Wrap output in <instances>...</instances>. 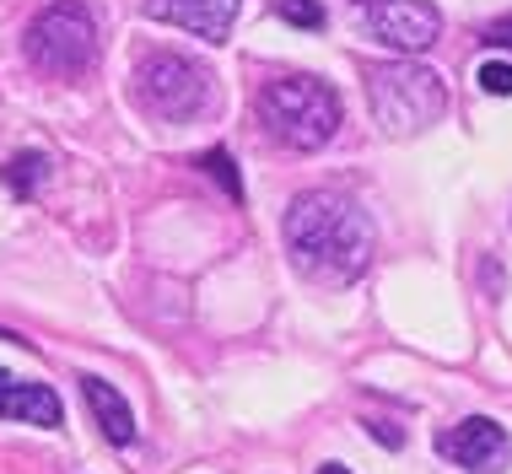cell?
Wrapping results in <instances>:
<instances>
[{
	"instance_id": "cell-1",
	"label": "cell",
	"mask_w": 512,
	"mask_h": 474,
	"mask_svg": "<svg viewBox=\"0 0 512 474\" xmlns=\"http://www.w3.org/2000/svg\"><path fill=\"white\" fill-rule=\"evenodd\" d=\"M286 248L318 281H356L372 264V221L335 189L297 194L286 211Z\"/></svg>"
},
{
	"instance_id": "cell-2",
	"label": "cell",
	"mask_w": 512,
	"mask_h": 474,
	"mask_svg": "<svg viewBox=\"0 0 512 474\" xmlns=\"http://www.w3.org/2000/svg\"><path fill=\"white\" fill-rule=\"evenodd\" d=\"M259 124L286 151H318L340 130V97L318 76H281L259 92Z\"/></svg>"
},
{
	"instance_id": "cell-3",
	"label": "cell",
	"mask_w": 512,
	"mask_h": 474,
	"mask_svg": "<svg viewBox=\"0 0 512 474\" xmlns=\"http://www.w3.org/2000/svg\"><path fill=\"white\" fill-rule=\"evenodd\" d=\"M22 49H27V65L38 76L76 81L98 65V17L81 0H54V6H44L33 17Z\"/></svg>"
},
{
	"instance_id": "cell-4",
	"label": "cell",
	"mask_w": 512,
	"mask_h": 474,
	"mask_svg": "<svg viewBox=\"0 0 512 474\" xmlns=\"http://www.w3.org/2000/svg\"><path fill=\"white\" fill-rule=\"evenodd\" d=\"M367 103H372V119L389 135H415L442 114L448 92H442L437 71H426V65H372Z\"/></svg>"
},
{
	"instance_id": "cell-5",
	"label": "cell",
	"mask_w": 512,
	"mask_h": 474,
	"mask_svg": "<svg viewBox=\"0 0 512 474\" xmlns=\"http://www.w3.org/2000/svg\"><path fill=\"white\" fill-rule=\"evenodd\" d=\"M135 97H141L157 119L184 124L205 108L211 76H205V65H195L189 54H146V60L135 65Z\"/></svg>"
},
{
	"instance_id": "cell-6",
	"label": "cell",
	"mask_w": 512,
	"mask_h": 474,
	"mask_svg": "<svg viewBox=\"0 0 512 474\" xmlns=\"http://www.w3.org/2000/svg\"><path fill=\"white\" fill-rule=\"evenodd\" d=\"M362 6L367 27L383 38L389 49H405V54H421L437 44L442 33V17L437 6H426V0H356Z\"/></svg>"
},
{
	"instance_id": "cell-7",
	"label": "cell",
	"mask_w": 512,
	"mask_h": 474,
	"mask_svg": "<svg viewBox=\"0 0 512 474\" xmlns=\"http://www.w3.org/2000/svg\"><path fill=\"white\" fill-rule=\"evenodd\" d=\"M437 453L453 458V464H464V469H475V474H491L512 458V437L496 421H486V415H469V421H459L453 431H442Z\"/></svg>"
},
{
	"instance_id": "cell-8",
	"label": "cell",
	"mask_w": 512,
	"mask_h": 474,
	"mask_svg": "<svg viewBox=\"0 0 512 474\" xmlns=\"http://www.w3.org/2000/svg\"><path fill=\"white\" fill-rule=\"evenodd\" d=\"M238 6L243 0H146V17L221 44V38L232 33V22H238Z\"/></svg>"
},
{
	"instance_id": "cell-9",
	"label": "cell",
	"mask_w": 512,
	"mask_h": 474,
	"mask_svg": "<svg viewBox=\"0 0 512 474\" xmlns=\"http://www.w3.org/2000/svg\"><path fill=\"white\" fill-rule=\"evenodd\" d=\"M0 415L6 421H27V426H60L65 404L49 383H17L0 372Z\"/></svg>"
},
{
	"instance_id": "cell-10",
	"label": "cell",
	"mask_w": 512,
	"mask_h": 474,
	"mask_svg": "<svg viewBox=\"0 0 512 474\" xmlns=\"http://www.w3.org/2000/svg\"><path fill=\"white\" fill-rule=\"evenodd\" d=\"M81 399H87V410H92V426L103 431L108 442H114V448H130L135 442V410L130 404H124V394L108 378H81Z\"/></svg>"
},
{
	"instance_id": "cell-11",
	"label": "cell",
	"mask_w": 512,
	"mask_h": 474,
	"mask_svg": "<svg viewBox=\"0 0 512 474\" xmlns=\"http://www.w3.org/2000/svg\"><path fill=\"white\" fill-rule=\"evenodd\" d=\"M38 178H49V157H38V151H22V157L6 167V189L17 194V200H27V194H33Z\"/></svg>"
},
{
	"instance_id": "cell-12",
	"label": "cell",
	"mask_w": 512,
	"mask_h": 474,
	"mask_svg": "<svg viewBox=\"0 0 512 474\" xmlns=\"http://www.w3.org/2000/svg\"><path fill=\"white\" fill-rule=\"evenodd\" d=\"M275 17L281 22H292V27H308V33H318V27H324V6H318V0H275Z\"/></svg>"
},
{
	"instance_id": "cell-13",
	"label": "cell",
	"mask_w": 512,
	"mask_h": 474,
	"mask_svg": "<svg viewBox=\"0 0 512 474\" xmlns=\"http://www.w3.org/2000/svg\"><path fill=\"white\" fill-rule=\"evenodd\" d=\"M200 167H205V173L216 178L221 189L232 194V200H243V184H238V167H232V157H227V151H205V157H200Z\"/></svg>"
},
{
	"instance_id": "cell-14",
	"label": "cell",
	"mask_w": 512,
	"mask_h": 474,
	"mask_svg": "<svg viewBox=\"0 0 512 474\" xmlns=\"http://www.w3.org/2000/svg\"><path fill=\"white\" fill-rule=\"evenodd\" d=\"M480 87H486L491 97H512V65H502V60H491V65H480Z\"/></svg>"
},
{
	"instance_id": "cell-15",
	"label": "cell",
	"mask_w": 512,
	"mask_h": 474,
	"mask_svg": "<svg viewBox=\"0 0 512 474\" xmlns=\"http://www.w3.org/2000/svg\"><path fill=\"white\" fill-rule=\"evenodd\" d=\"M486 44H496V49H512V17H507V22H491V27H486Z\"/></svg>"
},
{
	"instance_id": "cell-16",
	"label": "cell",
	"mask_w": 512,
	"mask_h": 474,
	"mask_svg": "<svg viewBox=\"0 0 512 474\" xmlns=\"http://www.w3.org/2000/svg\"><path fill=\"white\" fill-rule=\"evenodd\" d=\"M318 474H351V469H340V464H324V469H318Z\"/></svg>"
}]
</instances>
